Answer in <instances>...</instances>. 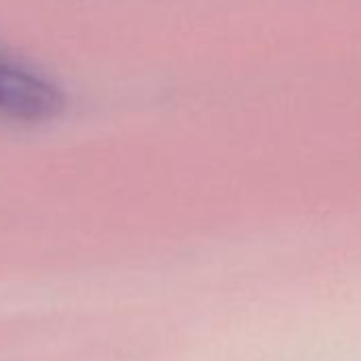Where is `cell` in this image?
<instances>
[{
    "label": "cell",
    "instance_id": "cell-1",
    "mask_svg": "<svg viewBox=\"0 0 361 361\" xmlns=\"http://www.w3.org/2000/svg\"><path fill=\"white\" fill-rule=\"evenodd\" d=\"M62 109L64 94L43 71L0 47V119L39 123Z\"/></svg>",
    "mask_w": 361,
    "mask_h": 361
}]
</instances>
